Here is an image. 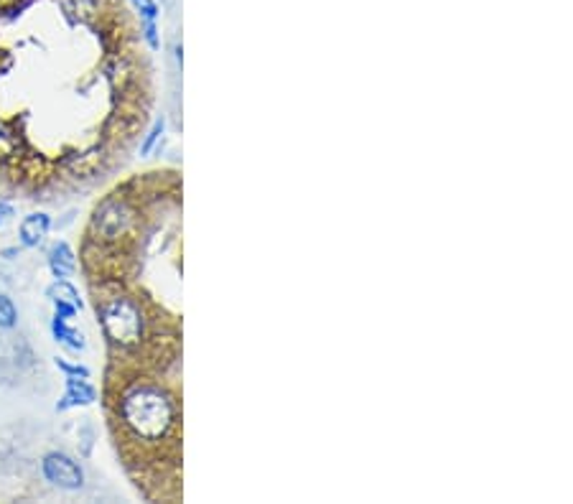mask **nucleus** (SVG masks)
Segmentation results:
<instances>
[{
    "instance_id": "obj_9",
    "label": "nucleus",
    "mask_w": 573,
    "mask_h": 504,
    "mask_svg": "<svg viewBox=\"0 0 573 504\" xmlns=\"http://www.w3.org/2000/svg\"><path fill=\"white\" fill-rule=\"evenodd\" d=\"M161 131H163V122H156V125H153V131L146 135V141L141 143V156H146L148 151L153 148V143H156V138L161 135Z\"/></svg>"
},
{
    "instance_id": "obj_4",
    "label": "nucleus",
    "mask_w": 573,
    "mask_h": 504,
    "mask_svg": "<svg viewBox=\"0 0 573 504\" xmlns=\"http://www.w3.org/2000/svg\"><path fill=\"white\" fill-rule=\"evenodd\" d=\"M98 400V390L87 380H77L74 374L67 377V393L61 397V403L57 405V410H69L77 408V405H92Z\"/></svg>"
},
{
    "instance_id": "obj_2",
    "label": "nucleus",
    "mask_w": 573,
    "mask_h": 504,
    "mask_svg": "<svg viewBox=\"0 0 573 504\" xmlns=\"http://www.w3.org/2000/svg\"><path fill=\"white\" fill-rule=\"evenodd\" d=\"M41 474L54 487L67 489V492H74V489H79L85 484V471H82V467L72 457L61 454V451H51V454L44 457V461H41Z\"/></svg>"
},
{
    "instance_id": "obj_8",
    "label": "nucleus",
    "mask_w": 573,
    "mask_h": 504,
    "mask_svg": "<svg viewBox=\"0 0 573 504\" xmlns=\"http://www.w3.org/2000/svg\"><path fill=\"white\" fill-rule=\"evenodd\" d=\"M135 8L141 11L143 16V21H156V16H159V8H156V3L153 0H130Z\"/></svg>"
},
{
    "instance_id": "obj_3",
    "label": "nucleus",
    "mask_w": 573,
    "mask_h": 504,
    "mask_svg": "<svg viewBox=\"0 0 573 504\" xmlns=\"http://www.w3.org/2000/svg\"><path fill=\"white\" fill-rule=\"evenodd\" d=\"M51 216L47 212H31L21 219L18 225V240L24 247H38L44 237L49 235Z\"/></svg>"
},
{
    "instance_id": "obj_5",
    "label": "nucleus",
    "mask_w": 573,
    "mask_h": 504,
    "mask_svg": "<svg viewBox=\"0 0 573 504\" xmlns=\"http://www.w3.org/2000/svg\"><path fill=\"white\" fill-rule=\"evenodd\" d=\"M49 268L51 276L61 280L77 273V252L67 242H54L49 250Z\"/></svg>"
},
{
    "instance_id": "obj_6",
    "label": "nucleus",
    "mask_w": 573,
    "mask_h": 504,
    "mask_svg": "<svg viewBox=\"0 0 573 504\" xmlns=\"http://www.w3.org/2000/svg\"><path fill=\"white\" fill-rule=\"evenodd\" d=\"M69 319H61V316H54V324H51V329H54V336H57V341H64L67 347H72V349H85V336L79 334L77 329H72V326L67 324Z\"/></svg>"
},
{
    "instance_id": "obj_7",
    "label": "nucleus",
    "mask_w": 573,
    "mask_h": 504,
    "mask_svg": "<svg viewBox=\"0 0 573 504\" xmlns=\"http://www.w3.org/2000/svg\"><path fill=\"white\" fill-rule=\"evenodd\" d=\"M49 299H61V300H69V303H74L77 309L82 306V300H79V293H77V289H74L72 283L67 280V278H61V280H57L54 286L49 289Z\"/></svg>"
},
{
    "instance_id": "obj_1",
    "label": "nucleus",
    "mask_w": 573,
    "mask_h": 504,
    "mask_svg": "<svg viewBox=\"0 0 573 504\" xmlns=\"http://www.w3.org/2000/svg\"><path fill=\"white\" fill-rule=\"evenodd\" d=\"M102 410L138 494L148 502H182V364L108 357Z\"/></svg>"
},
{
    "instance_id": "obj_10",
    "label": "nucleus",
    "mask_w": 573,
    "mask_h": 504,
    "mask_svg": "<svg viewBox=\"0 0 573 504\" xmlns=\"http://www.w3.org/2000/svg\"><path fill=\"white\" fill-rule=\"evenodd\" d=\"M57 367H59V370H64V373L67 374H79V377H89V370H87V367H79V364H69V362H64L59 357V360H57Z\"/></svg>"
},
{
    "instance_id": "obj_11",
    "label": "nucleus",
    "mask_w": 573,
    "mask_h": 504,
    "mask_svg": "<svg viewBox=\"0 0 573 504\" xmlns=\"http://www.w3.org/2000/svg\"><path fill=\"white\" fill-rule=\"evenodd\" d=\"M5 334H8V331H5Z\"/></svg>"
}]
</instances>
